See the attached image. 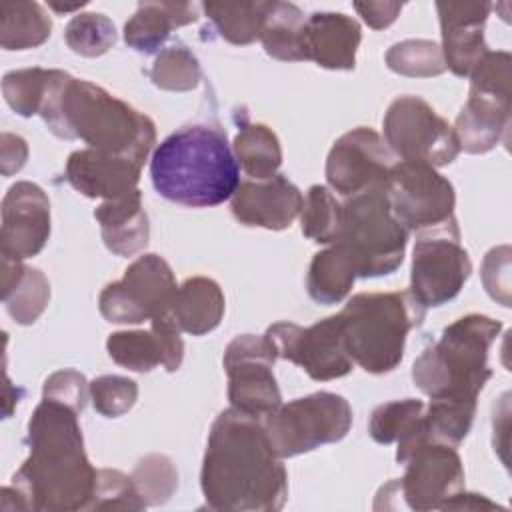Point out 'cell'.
Instances as JSON below:
<instances>
[{"label":"cell","mask_w":512,"mask_h":512,"mask_svg":"<svg viewBox=\"0 0 512 512\" xmlns=\"http://www.w3.org/2000/svg\"><path fill=\"white\" fill-rule=\"evenodd\" d=\"M302 192L282 174L244 180L230 198L234 218L244 226L284 230L302 210Z\"/></svg>","instance_id":"19"},{"label":"cell","mask_w":512,"mask_h":512,"mask_svg":"<svg viewBox=\"0 0 512 512\" xmlns=\"http://www.w3.org/2000/svg\"><path fill=\"white\" fill-rule=\"evenodd\" d=\"M40 116L64 140L80 138L88 148L130 156L144 164L154 142V122L102 86L50 70Z\"/></svg>","instance_id":"3"},{"label":"cell","mask_w":512,"mask_h":512,"mask_svg":"<svg viewBox=\"0 0 512 512\" xmlns=\"http://www.w3.org/2000/svg\"><path fill=\"white\" fill-rule=\"evenodd\" d=\"M150 330L156 336L160 356H162V366L168 372H176L184 358V342L180 338V326L176 324L174 316L170 312H166V314L152 318Z\"/></svg>","instance_id":"44"},{"label":"cell","mask_w":512,"mask_h":512,"mask_svg":"<svg viewBox=\"0 0 512 512\" xmlns=\"http://www.w3.org/2000/svg\"><path fill=\"white\" fill-rule=\"evenodd\" d=\"M360 24L342 12H314L302 32L304 60L328 70H352L360 46Z\"/></svg>","instance_id":"21"},{"label":"cell","mask_w":512,"mask_h":512,"mask_svg":"<svg viewBox=\"0 0 512 512\" xmlns=\"http://www.w3.org/2000/svg\"><path fill=\"white\" fill-rule=\"evenodd\" d=\"M30 454L4 486V510H48L74 512L88 510L96 474L86 458L78 412L70 406L42 398L28 422Z\"/></svg>","instance_id":"1"},{"label":"cell","mask_w":512,"mask_h":512,"mask_svg":"<svg viewBox=\"0 0 512 512\" xmlns=\"http://www.w3.org/2000/svg\"><path fill=\"white\" fill-rule=\"evenodd\" d=\"M234 154L252 180L272 178L282 164L276 132L260 122H242L234 138Z\"/></svg>","instance_id":"27"},{"label":"cell","mask_w":512,"mask_h":512,"mask_svg":"<svg viewBox=\"0 0 512 512\" xmlns=\"http://www.w3.org/2000/svg\"><path fill=\"white\" fill-rule=\"evenodd\" d=\"M482 282L494 300L502 306H510V246L492 248L484 256Z\"/></svg>","instance_id":"43"},{"label":"cell","mask_w":512,"mask_h":512,"mask_svg":"<svg viewBox=\"0 0 512 512\" xmlns=\"http://www.w3.org/2000/svg\"><path fill=\"white\" fill-rule=\"evenodd\" d=\"M408 230L394 216L382 188L350 196L342 204L338 244L360 278L392 274L404 260Z\"/></svg>","instance_id":"7"},{"label":"cell","mask_w":512,"mask_h":512,"mask_svg":"<svg viewBox=\"0 0 512 512\" xmlns=\"http://www.w3.org/2000/svg\"><path fill=\"white\" fill-rule=\"evenodd\" d=\"M510 128V96L470 90L462 106L454 134L460 150L468 154H484L502 138H508Z\"/></svg>","instance_id":"22"},{"label":"cell","mask_w":512,"mask_h":512,"mask_svg":"<svg viewBox=\"0 0 512 512\" xmlns=\"http://www.w3.org/2000/svg\"><path fill=\"white\" fill-rule=\"evenodd\" d=\"M354 8L370 28L382 30V28H388L398 18L402 4L400 2H354Z\"/></svg>","instance_id":"45"},{"label":"cell","mask_w":512,"mask_h":512,"mask_svg":"<svg viewBox=\"0 0 512 512\" xmlns=\"http://www.w3.org/2000/svg\"><path fill=\"white\" fill-rule=\"evenodd\" d=\"M176 290L170 264L158 254H144L126 268L122 280L100 292L98 308L108 322L138 324L170 312Z\"/></svg>","instance_id":"12"},{"label":"cell","mask_w":512,"mask_h":512,"mask_svg":"<svg viewBox=\"0 0 512 512\" xmlns=\"http://www.w3.org/2000/svg\"><path fill=\"white\" fill-rule=\"evenodd\" d=\"M50 8H54L56 12H70V10H80L82 6H86V2H76V4H58V2H48Z\"/></svg>","instance_id":"48"},{"label":"cell","mask_w":512,"mask_h":512,"mask_svg":"<svg viewBox=\"0 0 512 512\" xmlns=\"http://www.w3.org/2000/svg\"><path fill=\"white\" fill-rule=\"evenodd\" d=\"M150 78L162 90L186 92L198 86L202 72L198 58L186 46L174 44L156 56L150 68Z\"/></svg>","instance_id":"33"},{"label":"cell","mask_w":512,"mask_h":512,"mask_svg":"<svg viewBox=\"0 0 512 512\" xmlns=\"http://www.w3.org/2000/svg\"><path fill=\"white\" fill-rule=\"evenodd\" d=\"M88 394H90V384L86 382L84 374L72 368L50 374L42 388V398L62 402L72 410H76L78 414L84 410Z\"/></svg>","instance_id":"42"},{"label":"cell","mask_w":512,"mask_h":512,"mask_svg":"<svg viewBox=\"0 0 512 512\" xmlns=\"http://www.w3.org/2000/svg\"><path fill=\"white\" fill-rule=\"evenodd\" d=\"M386 64L402 76L430 78L446 70L442 48L432 40H404L386 52Z\"/></svg>","instance_id":"34"},{"label":"cell","mask_w":512,"mask_h":512,"mask_svg":"<svg viewBox=\"0 0 512 512\" xmlns=\"http://www.w3.org/2000/svg\"><path fill=\"white\" fill-rule=\"evenodd\" d=\"M262 424L274 452L292 458L340 442L352 426V408L340 394L314 392L280 404Z\"/></svg>","instance_id":"8"},{"label":"cell","mask_w":512,"mask_h":512,"mask_svg":"<svg viewBox=\"0 0 512 512\" xmlns=\"http://www.w3.org/2000/svg\"><path fill=\"white\" fill-rule=\"evenodd\" d=\"M106 350L116 364L134 372H150L162 364L160 348L152 330L114 332L106 340Z\"/></svg>","instance_id":"36"},{"label":"cell","mask_w":512,"mask_h":512,"mask_svg":"<svg viewBox=\"0 0 512 512\" xmlns=\"http://www.w3.org/2000/svg\"><path fill=\"white\" fill-rule=\"evenodd\" d=\"M142 162L94 148H82L68 156L64 178L88 198L114 200L138 190Z\"/></svg>","instance_id":"18"},{"label":"cell","mask_w":512,"mask_h":512,"mask_svg":"<svg viewBox=\"0 0 512 512\" xmlns=\"http://www.w3.org/2000/svg\"><path fill=\"white\" fill-rule=\"evenodd\" d=\"M48 80H50V70H44V68L12 70L2 78L4 100L16 114L24 118L40 114Z\"/></svg>","instance_id":"37"},{"label":"cell","mask_w":512,"mask_h":512,"mask_svg":"<svg viewBox=\"0 0 512 512\" xmlns=\"http://www.w3.org/2000/svg\"><path fill=\"white\" fill-rule=\"evenodd\" d=\"M382 190L406 230L424 232L454 220V186L430 164L394 162Z\"/></svg>","instance_id":"11"},{"label":"cell","mask_w":512,"mask_h":512,"mask_svg":"<svg viewBox=\"0 0 512 512\" xmlns=\"http://www.w3.org/2000/svg\"><path fill=\"white\" fill-rule=\"evenodd\" d=\"M424 314L410 290L352 296L338 314L352 362L370 374L392 372L404 356L408 332L422 324Z\"/></svg>","instance_id":"6"},{"label":"cell","mask_w":512,"mask_h":512,"mask_svg":"<svg viewBox=\"0 0 512 512\" xmlns=\"http://www.w3.org/2000/svg\"><path fill=\"white\" fill-rule=\"evenodd\" d=\"M422 412H424V404L416 398H404V400L380 404L378 408H374L370 416L368 432L374 442L392 444L414 426V422L420 418Z\"/></svg>","instance_id":"39"},{"label":"cell","mask_w":512,"mask_h":512,"mask_svg":"<svg viewBox=\"0 0 512 512\" xmlns=\"http://www.w3.org/2000/svg\"><path fill=\"white\" fill-rule=\"evenodd\" d=\"M496 508L500 506L490 502L486 496L460 490L450 500H446L440 510H496Z\"/></svg>","instance_id":"47"},{"label":"cell","mask_w":512,"mask_h":512,"mask_svg":"<svg viewBox=\"0 0 512 512\" xmlns=\"http://www.w3.org/2000/svg\"><path fill=\"white\" fill-rule=\"evenodd\" d=\"M342 220V204L320 184L308 188L300 210L302 234L318 244H332L338 236Z\"/></svg>","instance_id":"31"},{"label":"cell","mask_w":512,"mask_h":512,"mask_svg":"<svg viewBox=\"0 0 512 512\" xmlns=\"http://www.w3.org/2000/svg\"><path fill=\"white\" fill-rule=\"evenodd\" d=\"M200 486L214 510L274 512L288 498V474L260 418L236 408L218 414L210 428Z\"/></svg>","instance_id":"2"},{"label":"cell","mask_w":512,"mask_h":512,"mask_svg":"<svg viewBox=\"0 0 512 512\" xmlns=\"http://www.w3.org/2000/svg\"><path fill=\"white\" fill-rule=\"evenodd\" d=\"M170 314L180 330L202 336L212 332L224 316V294L216 280L192 276L178 286Z\"/></svg>","instance_id":"25"},{"label":"cell","mask_w":512,"mask_h":512,"mask_svg":"<svg viewBox=\"0 0 512 512\" xmlns=\"http://www.w3.org/2000/svg\"><path fill=\"white\" fill-rule=\"evenodd\" d=\"M94 218L100 224L106 248L118 256H134L148 244L150 226L140 190L114 200H104L94 210Z\"/></svg>","instance_id":"23"},{"label":"cell","mask_w":512,"mask_h":512,"mask_svg":"<svg viewBox=\"0 0 512 512\" xmlns=\"http://www.w3.org/2000/svg\"><path fill=\"white\" fill-rule=\"evenodd\" d=\"M150 176L162 198L190 208L218 206L240 184L226 134L206 124L184 126L164 138L150 158Z\"/></svg>","instance_id":"4"},{"label":"cell","mask_w":512,"mask_h":512,"mask_svg":"<svg viewBox=\"0 0 512 512\" xmlns=\"http://www.w3.org/2000/svg\"><path fill=\"white\" fill-rule=\"evenodd\" d=\"M146 508L132 476L120 470L102 468L96 474L94 496L88 510H142Z\"/></svg>","instance_id":"40"},{"label":"cell","mask_w":512,"mask_h":512,"mask_svg":"<svg viewBox=\"0 0 512 512\" xmlns=\"http://www.w3.org/2000/svg\"><path fill=\"white\" fill-rule=\"evenodd\" d=\"M64 38L72 52L86 58H96L114 46L116 28L104 14L82 12L68 22Z\"/></svg>","instance_id":"35"},{"label":"cell","mask_w":512,"mask_h":512,"mask_svg":"<svg viewBox=\"0 0 512 512\" xmlns=\"http://www.w3.org/2000/svg\"><path fill=\"white\" fill-rule=\"evenodd\" d=\"M132 480L146 506L164 504L178 488V472L174 462L164 454L144 456L132 470Z\"/></svg>","instance_id":"38"},{"label":"cell","mask_w":512,"mask_h":512,"mask_svg":"<svg viewBox=\"0 0 512 512\" xmlns=\"http://www.w3.org/2000/svg\"><path fill=\"white\" fill-rule=\"evenodd\" d=\"M384 138L394 156L434 168L456 160L454 128L420 96L396 98L384 116Z\"/></svg>","instance_id":"10"},{"label":"cell","mask_w":512,"mask_h":512,"mask_svg":"<svg viewBox=\"0 0 512 512\" xmlns=\"http://www.w3.org/2000/svg\"><path fill=\"white\" fill-rule=\"evenodd\" d=\"M26 158H28L26 140L16 134L4 132L2 134V174L10 176L18 172L26 164Z\"/></svg>","instance_id":"46"},{"label":"cell","mask_w":512,"mask_h":512,"mask_svg":"<svg viewBox=\"0 0 512 512\" xmlns=\"http://www.w3.org/2000/svg\"><path fill=\"white\" fill-rule=\"evenodd\" d=\"M202 8L226 42L246 46L260 38L272 2H204Z\"/></svg>","instance_id":"28"},{"label":"cell","mask_w":512,"mask_h":512,"mask_svg":"<svg viewBox=\"0 0 512 512\" xmlns=\"http://www.w3.org/2000/svg\"><path fill=\"white\" fill-rule=\"evenodd\" d=\"M400 480H392L396 494L416 512L440 510L446 500L464 490V468L454 446L424 444L406 462Z\"/></svg>","instance_id":"16"},{"label":"cell","mask_w":512,"mask_h":512,"mask_svg":"<svg viewBox=\"0 0 512 512\" xmlns=\"http://www.w3.org/2000/svg\"><path fill=\"white\" fill-rule=\"evenodd\" d=\"M356 278L358 274L352 260L338 244H332L314 254L308 268L306 288L314 302L330 306L346 298Z\"/></svg>","instance_id":"26"},{"label":"cell","mask_w":512,"mask_h":512,"mask_svg":"<svg viewBox=\"0 0 512 512\" xmlns=\"http://www.w3.org/2000/svg\"><path fill=\"white\" fill-rule=\"evenodd\" d=\"M306 16L290 2H272V8L262 26V46L268 56L284 62L304 60L302 32Z\"/></svg>","instance_id":"29"},{"label":"cell","mask_w":512,"mask_h":512,"mask_svg":"<svg viewBox=\"0 0 512 512\" xmlns=\"http://www.w3.org/2000/svg\"><path fill=\"white\" fill-rule=\"evenodd\" d=\"M198 20V6L192 2H140L124 24V42L136 52H156L178 26Z\"/></svg>","instance_id":"24"},{"label":"cell","mask_w":512,"mask_h":512,"mask_svg":"<svg viewBox=\"0 0 512 512\" xmlns=\"http://www.w3.org/2000/svg\"><path fill=\"white\" fill-rule=\"evenodd\" d=\"M472 272L468 252L460 244L456 218L418 232L414 244L410 292L424 308H436L458 296Z\"/></svg>","instance_id":"9"},{"label":"cell","mask_w":512,"mask_h":512,"mask_svg":"<svg viewBox=\"0 0 512 512\" xmlns=\"http://www.w3.org/2000/svg\"><path fill=\"white\" fill-rule=\"evenodd\" d=\"M278 358L300 366L312 380L342 378L352 370L340 316H328L308 328L292 322H276L264 334Z\"/></svg>","instance_id":"14"},{"label":"cell","mask_w":512,"mask_h":512,"mask_svg":"<svg viewBox=\"0 0 512 512\" xmlns=\"http://www.w3.org/2000/svg\"><path fill=\"white\" fill-rule=\"evenodd\" d=\"M52 22L38 2H4L0 44L4 50H28L50 38Z\"/></svg>","instance_id":"30"},{"label":"cell","mask_w":512,"mask_h":512,"mask_svg":"<svg viewBox=\"0 0 512 512\" xmlns=\"http://www.w3.org/2000/svg\"><path fill=\"white\" fill-rule=\"evenodd\" d=\"M50 236V202L32 182H16L2 200L0 256L26 260L36 256Z\"/></svg>","instance_id":"17"},{"label":"cell","mask_w":512,"mask_h":512,"mask_svg":"<svg viewBox=\"0 0 512 512\" xmlns=\"http://www.w3.org/2000/svg\"><path fill=\"white\" fill-rule=\"evenodd\" d=\"M502 324L484 314H466L448 324L438 342L422 350L412 380L430 398L476 400L492 370L488 350Z\"/></svg>","instance_id":"5"},{"label":"cell","mask_w":512,"mask_h":512,"mask_svg":"<svg viewBox=\"0 0 512 512\" xmlns=\"http://www.w3.org/2000/svg\"><path fill=\"white\" fill-rule=\"evenodd\" d=\"M488 2H436L442 30V56L456 76H470L488 52L484 24L490 14Z\"/></svg>","instance_id":"20"},{"label":"cell","mask_w":512,"mask_h":512,"mask_svg":"<svg viewBox=\"0 0 512 512\" xmlns=\"http://www.w3.org/2000/svg\"><path fill=\"white\" fill-rule=\"evenodd\" d=\"M50 300V282L38 268H24L16 284L2 294L8 314L18 324H34Z\"/></svg>","instance_id":"32"},{"label":"cell","mask_w":512,"mask_h":512,"mask_svg":"<svg viewBox=\"0 0 512 512\" xmlns=\"http://www.w3.org/2000/svg\"><path fill=\"white\" fill-rule=\"evenodd\" d=\"M276 360V350L266 336L242 334L226 346L224 370L232 408L264 418L282 404L280 388L272 374Z\"/></svg>","instance_id":"13"},{"label":"cell","mask_w":512,"mask_h":512,"mask_svg":"<svg viewBox=\"0 0 512 512\" xmlns=\"http://www.w3.org/2000/svg\"><path fill=\"white\" fill-rule=\"evenodd\" d=\"M394 154L372 128L360 126L342 134L328 152L326 180L332 190L350 198L354 194L382 188Z\"/></svg>","instance_id":"15"},{"label":"cell","mask_w":512,"mask_h":512,"mask_svg":"<svg viewBox=\"0 0 512 512\" xmlns=\"http://www.w3.org/2000/svg\"><path fill=\"white\" fill-rule=\"evenodd\" d=\"M90 398L98 414L106 418H118L134 406L138 398V386L126 376H98L90 382Z\"/></svg>","instance_id":"41"}]
</instances>
